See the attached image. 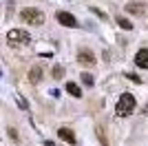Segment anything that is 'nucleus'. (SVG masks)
<instances>
[{"label":"nucleus","mask_w":148,"mask_h":146,"mask_svg":"<svg viewBox=\"0 0 148 146\" xmlns=\"http://www.w3.org/2000/svg\"><path fill=\"white\" fill-rule=\"evenodd\" d=\"M7 42L11 47H22V44H29L31 42V36L29 31H22V29H11L7 33Z\"/></svg>","instance_id":"3"},{"label":"nucleus","mask_w":148,"mask_h":146,"mask_svg":"<svg viewBox=\"0 0 148 146\" xmlns=\"http://www.w3.org/2000/svg\"><path fill=\"white\" fill-rule=\"evenodd\" d=\"M91 11H93V13H95V16H99V18H102V20H104V18H106V16H104V13H102V11H99V9H91Z\"/></svg>","instance_id":"16"},{"label":"nucleus","mask_w":148,"mask_h":146,"mask_svg":"<svg viewBox=\"0 0 148 146\" xmlns=\"http://www.w3.org/2000/svg\"><path fill=\"white\" fill-rule=\"evenodd\" d=\"M135 67L148 69V49H139L135 53Z\"/></svg>","instance_id":"7"},{"label":"nucleus","mask_w":148,"mask_h":146,"mask_svg":"<svg viewBox=\"0 0 148 146\" xmlns=\"http://www.w3.org/2000/svg\"><path fill=\"white\" fill-rule=\"evenodd\" d=\"M44 146H56V144H53V142H47V144H44Z\"/></svg>","instance_id":"17"},{"label":"nucleus","mask_w":148,"mask_h":146,"mask_svg":"<svg viewBox=\"0 0 148 146\" xmlns=\"http://www.w3.org/2000/svg\"><path fill=\"white\" fill-rule=\"evenodd\" d=\"M117 27H122L126 31H133V22L128 18H124V16H117Z\"/></svg>","instance_id":"11"},{"label":"nucleus","mask_w":148,"mask_h":146,"mask_svg":"<svg viewBox=\"0 0 148 146\" xmlns=\"http://www.w3.org/2000/svg\"><path fill=\"white\" fill-rule=\"evenodd\" d=\"M42 67H31L29 69V84H40L42 82Z\"/></svg>","instance_id":"8"},{"label":"nucleus","mask_w":148,"mask_h":146,"mask_svg":"<svg viewBox=\"0 0 148 146\" xmlns=\"http://www.w3.org/2000/svg\"><path fill=\"white\" fill-rule=\"evenodd\" d=\"M66 91L71 93L73 97H82V89L75 84V82H66Z\"/></svg>","instance_id":"10"},{"label":"nucleus","mask_w":148,"mask_h":146,"mask_svg":"<svg viewBox=\"0 0 148 146\" xmlns=\"http://www.w3.org/2000/svg\"><path fill=\"white\" fill-rule=\"evenodd\" d=\"M62 73H64V71H62V67H56V69H53V78L60 80V78H62Z\"/></svg>","instance_id":"14"},{"label":"nucleus","mask_w":148,"mask_h":146,"mask_svg":"<svg viewBox=\"0 0 148 146\" xmlns=\"http://www.w3.org/2000/svg\"><path fill=\"white\" fill-rule=\"evenodd\" d=\"M80 78H82V82H84L86 86H95V80H93V75H91V73H82Z\"/></svg>","instance_id":"12"},{"label":"nucleus","mask_w":148,"mask_h":146,"mask_svg":"<svg viewBox=\"0 0 148 146\" xmlns=\"http://www.w3.org/2000/svg\"><path fill=\"white\" fill-rule=\"evenodd\" d=\"M20 20L27 22V24H42L44 22V13L40 11V9H36V7H27V9L20 11Z\"/></svg>","instance_id":"2"},{"label":"nucleus","mask_w":148,"mask_h":146,"mask_svg":"<svg viewBox=\"0 0 148 146\" xmlns=\"http://www.w3.org/2000/svg\"><path fill=\"white\" fill-rule=\"evenodd\" d=\"M7 133H9V137H13V140H20V137H18V131H16V128H9Z\"/></svg>","instance_id":"15"},{"label":"nucleus","mask_w":148,"mask_h":146,"mask_svg":"<svg viewBox=\"0 0 148 146\" xmlns=\"http://www.w3.org/2000/svg\"><path fill=\"white\" fill-rule=\"evenodd\" d=\"M137 102H135V97L130 95V93H122L117 100V106H115V115L117 117H128L133 111H135Z\"/></svg>","instance_id":"1"},{"label":"nucleus","mask_w":148,"mask_h":146,"mask_svg":"<svg viewBox=\"0 0 148 146\" xmlns=\"http://www.w3.org/2000/svg\"><path fill=\"white\" fill-rule=\"evenodd\" d=\"M126 78H128V80H133L135 84H142V80H139V75H135V73H128Z\"/></svg>","instance_id":"13"},{"label":"nucleus","mask_w":148,"mask_h":146,"mask_svg":"<svg viewBox=\"0 0 148 146\" xmlns=\"http://www.w3.org/2000/svg\"><path fill=\"white\" fill-rule=\"evenodd\" d=\"M58 137H60L62 142H66V144H77V137H75V133L73 131H71V128H60V131H58Z\"/></svg>","instance_id":"6"},{"label":"nucleus","mask_w":148,"mask_h":146,"mask_svg":"<svg viewBox=\"0 0 148 146\" xmlns=\"http://www.w3.org/2000/svg\"><path fill=\"white\" fill-rule=\"evenodd\" d=\"M58 22L64 24V27H71V29H77L80 27V22H77V18H75L73 13H69V11H58Z\"/></svg>","instance_id":"5"},{"label":"nucleus","mask_w":148,"mask_h":146,"mask_svg":"<svg viewBox=\"0 0 148 146\" xmlns=\"http://www.w3.org/2000/svg\"><path fill=\"white\" fill-rule=\"evenodd\" d=\"M77 62H80L82 67H95V64H97V58L93 55L91 49H80V51H77Z\"/></svg>","instance_id":"4"},{"label":"nucleus","mask_w":148,"mask_h":146,"mask_svg":"<svg viewBox=\"0 0 148 146\" xmlns=\"http://www.w3.org/2000/svg\"><path fill=\"white\" fill-rule=\"evenodd\" d=\"M126 11L128 13H137V16H144V13H146V5H142V2H128V5H126Z\"/></svg>","instance_id":"9"}]
</instances>
